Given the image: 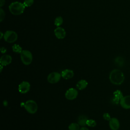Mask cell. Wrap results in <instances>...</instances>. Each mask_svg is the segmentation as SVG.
Returning a JSON list of instances; mask_svg holds the SVG:
<instances>
[{
    "label": "cell",
    "instance_id": "obj_24",
    "mask_svg": "<svg viewBox=\"0 0 130 130\" xmlns=\"http://www.w3.org/2000/svg\"><path fill=\"white\" fill-rule=\"evenodd\" d=\"M5 13H4V10L1 8L0 9V19H1V21H2L5 18Z\"/></svg>",
    "mask_w": 130,
    "mask_h": 130
},
{
    "label": "cell",
    "instance_id": "obj_3",
    "mask_svg": "<svg viewBox=\"0 0 130 130\" xmlns=\"http://www.w3.org/2000/svg\"><path fill=\"white\" fill-rule=\"evenodd\" d=\"M20 58L23 64L26 66L29 65L32 61V53L29 50H23L20 53Z\"/></svg>",
    "mask_w": 130,
    "mask_h": 130
},
{
    "label": "cell",
    "instance_id": "obj_18",
    "mask_svg": "<svg viewBox=\"0 0 130 130\" xmlns=\"http://www.w3.org/2000/svg\"><path fill=\"white\" fill-rule=\"evenodd\" d=\"M12 50L13 51L17 53H21V52H22V51L23 50L22 49V48L21 46H20L18 44H14L13 46H12Z\"/></svg>",
    "mask_w": 130,
    "mask_h": 130
},
{
    "label": "cell",
    "instance_id": "obj_17",
    "mask_svg": "<svg viewBox=\"0 0 130 130\" xmlns=\"http://www.w3.org/2000/svg\"><path fill=\"white\" fill-rule=\"evenodd\" d=\"M69 130H79L80 125L78 123L72 122L68 126Z\"/></svg>",
    "mask_w": 130,
    "mask_h": 130
},
{
    "label": "cell",
    "instance_id": "obj_27",
    "mask_svg": "<svg viewBox=\"0 0 130 130\" xmlns=\"http://www.w3.org/2000/svg\"><path fill=\"white\" fill-rule=\"evenodd\" d=\"M79 130H89V129H88V128H87V127H86L83 126V127H81Z\"/></svg>",
    "mask_w": 130,
    "mask_h": 130
},
{
    "label": "cell",
    "instance_id": "obj_2",
    "mask_svg": "<svg viewBox=\"0 0 130 130\" xmlns=\"http://www.w3.org/2000/svg\"><path fill=\"white\" fill-rule=\"evenodd\" d=\"M25 6L23 3L19 2L12 3L9 6L10 12L14 15H19L22 14L25 9Z\"/></svg>",
    "mask_w": 130,
    "mask_h": 130
},
{
    "label": "cell",
    "instance_id": "obj_10",
    "mask_svg": "<svg viewBox=\"0 0 130 130\" xmlns=\"http://www.w3.org/2000/svg\"><path fill=\"white\" fill-rule=\"evenodd\" d=\"M110 128L112 130H118L120 127V123L117 118L113 117L109 121Z\"/></svg>",
    "mask_w": 130,
    "mask_h": 130
},
{
    "label": "cell",
    "instance_id": "obj_7",
    "mask_svg": "<svg viewBox=\"0 0 130 130\" xmlns=\"http://www.w3.org/2000/svg\"><path fill=\"white\" fill-rule=\"evenodd\" d=\"M78 92L77 89L74 88H69L65 93V97L68 100H73L77 98Z\"/></svg>",
    "mask_w": 130,
    "mask_h": 130
},
{
    "label": "cell",
    "instance_id": "obj_6",
    "mask_svg": "<svg viewBox=\"0 0 130 130\" xmlns=\"http://www.w3.org/2000/svg\"><path fill=\"white\" fill-rule=\"evenodd\" d=\"M61 77V74L57 72H53L50 73L48 75L47 80V81L50 84H55L59 81Z\"/></svg>",
    "mask_w": 130,
    "mask_h": 130
},
{
    "label": "cell",
    "instance_id": "obj_21",
    "mask_svg": "<svg viewBox=\"0 0 130 130\" xmlns=\"http://www.w3.org/2000/svg\"><path fill=\"white\" fill-rule=\"evenodd\" d=\"M34 4V0H24L23 4L25 7H30Z\"/></svg>",
    "mask_w": 130,
    "mask_h": 130
},
{
    "label": "cell",
    "instance_id": "obj_23",
    "mask_svg": "<svg viewBox=\"0 0 130 130\" xmlns=\"http://www.w3.org/2000/svg\"><path fill=\"white\" fill-rule=\"evenodd\" d=\"M103 117L104 118V119L105 120H108L109 121L110 120V119L111 118V117H110V115L109 113H104L103 115Z\"/></svg>",
    "mask_w": 130,
    "mask_h": 130
},
{
    "label": "cell",
    "instance_id": "obj_26",
    "mask_svg": "<svg viewBox=\"0 0 130 130\" xmlns=\"http://www.w3.org/2000/svg\"><path fill=\"white\" fill-rule=\"evenodd\" d=\"M0 2H1V7H2L5 4V0H0Z\"/></svg>",
    "mask_w": 130,
    "mask_h": 130
},
{
    "label": "cell",
    "instance_id": "obj_16",
    "mask_svg": "<svg viewBox=\"0 0 130 130\" xmlns=\"http://www.w3.org/2000/svg\"><path fill=\"white\" fill-rule=\"evenodd\" d=\"M87 119L88 118L85 116H80L78 118V123L80 125V126H84L85 125H86V121Z\"/></svg>",
    "mask_w": 130,
    "mask_h": 130
},
{
    "label": "cell",
    "instance_id": "obj_19",
    "mask_svg": "<svg viewBox=\"0 0 130 130\" xmlns=\"http://www.w3.org/2000/svg\"><path fill=\"white\" fill-rule=\"evenodd\" d=\"M63 23V19L61 17L58 16L54 20V24L57 26H59Z\"/></svg>",
    "mask_w": 130,
    "mask_h": 130
},
{
    "label": "cell",
    "instance_id": "obj_1",
    "mask_svg": "<svg viewBox=\"0 0 130 130\" xmlns=\"http://www.w3.org/2000/svg\"><path fill=\"white\" fill-rule=\"evenodd\" d=\"M109 80L114 85H120L124 80V74L118 69L113 70L109 74Z\"/></svg>",
    "mask_w": 130,
    "mask_h": 130
},
{
    "label": "cell",
    "instance_id": "obj_28",
    "mask_svg": "<svg viewBox=\"0 0 130 130\" xmlns=\"http://www.w3.org/2000/svg\"><path fill=\"white\" fill-rule=\"evenodd\" d=\"M1 39H2V37H4V36H3V33H2V32H1Z\"/></svg>",
    "mask_w": 130,
    "mask_h": 130
},
{
    "label": "cell",
    "instance_id": "obj_9",
    "mask_svg": "<svg viewBox=\"0 0 130 130\" xmlns=\"http://www.w3.org/2000/svg\"><path fill=\"white\" fill-rule=\"evenodd\" d=\"M120 105L123 109H130V95L123 96L120 101Z\"/></svg>",
    "mask_w": 130,
    "mask_h": 130
},
{
    "label": "cell",
    "instance_id": "obj_13",
    "mask_svg": "<svg viewBox=\"0 0 130 130\" xmlns=\"http://www.w3.org/2000/svg\"><path fill=\"white\" fill-rule=\"evenodd\" d=\"M54 34L57 38L62 39L66 37V31L63 28L58 26L55 29Z\"/></svg>",
    "mask_w": 130,
    "mask_h": 130
},
{
    "label": "cell",
    "instance_id": "obj_14",
    "mask_svg": "<svg viewBox=\"0 0 130 130\" xmlns=\"http://www.w3.org/2000/svg\"><path fill=\"white\" fill-rule=\"evenodd\" d=\"M123 97L122 93L119 90H117L113 92V98L112 99L113 102L115 104L120 103V101Z\"/></svg>",
    "mask_w": 130,
    "mask_h": 130
},
{
    "label": "cell",
    "instance_id": "obj_4",
    "mask_svg": "<svg viewBox=\"0 0 130 130\" xmlns=\"http://www.w3.org/2000/svg\"><path fill=\"white\" fill-rule=\"evenodd\" d=\"M24 107L28 113L32 114L36 113L38 108L37 103L32 100H29L26 101L24 103Z\"/></svg>",
    "mask_w": 130,
    "mask_h": 130
},
{
    "label": "cell",
    "instance_id": "obj_8",
    "mask_svg": "<svg viewBox=\"0 0 130 130\" xmlns=\"http://www.w3.org/2000/svg\"><path fill=\"white\" fill-rule=\"evenodd\" d=\"M18 88L20 93L25 94L29 91L30 89V84L28 82L24 81L19 84Z\"/></svg>",
    "mask_w": 130,
    "mask_h": 130
},
{
    "label": "cell",
    "instance_id": "obj_5",
    "mask_svg": "<svg viewBox=\"0 0 130 130\" xmlns=\"http://www.w3.org/2000/svg\"><path fill=\"white\" fill-rule=\"evenodd\" d=\"M5 41L8 43H12L15 42L18 38L17 34L16 32L12 30H7L4 35Z\"/></svg>",
    "mask_w": 130,
    "mask_h": 130
},
{
    "label": "cell",
    "instance_id": "obj_15",
    "mask_svg": "<svg viewBox=\"0 0 130 130\" xmlns=\"http://www.w3.org/2000/svg\"><path fill=\"white\" fill-rule=\"evenodd\" d=\"M88 85V82L86 80L84 79H81L78 81L76 85L77 89L81 90L85 89Z\"/></svg>",
    "mask_w": 130,
    "mask_h": 130
},
{
    "label": "cell",
    "instance_id": "obj_12",
    "mask_svg": "<svg viewBox=\"0 0 130 130\" xmlns=\"http://www.w3.org/2000/svg\"><path fill=\"white\" fill-rule=\"evenodd\" d=\"M61 77L66 80L70 79L73 77L74 73L72 70L71 69H65L62 71L61 73Z\"/></svg>",
    "mask_w": 130,
    "mask_h": 130
},
{
    "label": "cell",
    "instance_id": "obj_11",
    "mask_svg": "<svg viewBox=\"0 0 130 130\" xmlns=\"http://www.w3.org/2000/svg\"><path fill=\"white\" fill-rule=\"evenodd\" d=\"M12 61V58L11 55L4 54L2 55L0 59L1 64L3 66H6L10 64Z\"/></svg>",
    "mask_w": 130,
    "mask_h": 130
},
{
    "label": "cell",
    "instance_id": "obj_25",
    "mask_svg": "<svg viewBox=\"0 0 130 130\" xmlns=\"http://www.w3.org/2000/svg\"><path fill=\"white\" fill-rule=\"evenodd\" d=\"M1 52H2V53H5L6 52L7 50H6V49L5 48H4V47H2V48H1Z\"/></svg>",
    "mask_w": 130,
    "mask_h": 130
},
{
    "label": "cell",
    "instance_id": "obj_22",
    "mask_svg": "<svg viewBox=\"0 0 130 130\" xmlns=\"http://www.w3.org/2000/svg\"><path fill=\"white\" fill-rule=\"evenodd\" d=\"M115 61H116V63H117L119 66H122L123 64V58H122L121 57H117L115 59Z\"/></svg>",
    "mask_w": 130,
    "mask_h": 130
},
{
    "label": "cell",
    "instance_id": "obj_20",
    "mask_svg": "<svg viewBox=\"0 0 130 130\" xmlns=\"http://www.w3.org/2000/svg\"><path fill=\"white\" fill-rule=\"evenodd\" d=\"M86 125L89 127H94L96 125V121L92 119H88L86 121Z\"/></svg>",
    "mask_w": 130,
    "mask_h": 130
}]
</instances>
